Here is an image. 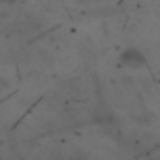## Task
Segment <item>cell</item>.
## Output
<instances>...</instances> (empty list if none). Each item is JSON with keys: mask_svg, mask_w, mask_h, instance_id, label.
<instances>
[{"mask_svg": "<svg viewBox=\"0 0 160 160\" xmlns=\"http://www.w3.org/2000/svg\"><path fill=\"white\" fill-rule=\"evenodd\" d=\"M121 62L126 64V66H138L139 62H143V55H141L139 51L132 49V51H126V53L121 57Z\"/></svg>", "mask_w": 160, "mask_h": 160, "instance_id": "cell-1", "label": "cell"}]
</instances>
